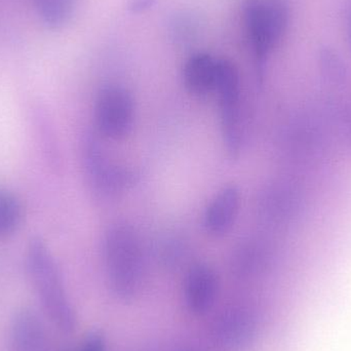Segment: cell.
<instances>
[{
	"label": "cell",
	"mask_w": 351,
	"mask_h": 351,
	"mask_svg": "<svg viewBox=\"0 0 351 351\" xmlns=\"http://www.w3.org/2000/svg\"><path fill=\"white\" fill-rule=\"evenodd\" d=\"M26 268L35 292L51 323L63 333L77 325L75 309L68 297L55 257L41 237H33L26 251Z\"/></svg>",
	"instance_id": "6da1fadb"
},
{
	"label": "cell",
	"mask_w": 351,
	"mask_h": 351,
	"mask_svg": "<svg viewBox=\"0 0 351 351\" xmlns=\"http://www.w3.org/2000/svg\"><path fill=\"white\" fill-rule=\"evenodd\" d=\"M107 284L111 294L123 303L132 302L141 290L143 278L141 245L127 225L109 229L104 241Z\"/></svg>",
	"instance_id": "7a4b0ae2"
},
{
	"label": "cell",
	"mask_w": 351,
	"mask_h": 351,
	"mask_svg": "<svg viewBox=\"0 0 351 351\" xmlns=\"http://www.w3.org/2000/svg\"><path fill=\"white\" fill-rule=\"evenodd\" d=\"M243 16L256 57L263 62L288 28V3L286 0H247Z\"/></svg>",
	"instance_id": "3957f363"
},
{
	"label": "cell",
	"mask_w": 351,
	"mask_h": 351,
	"mask_svg": "<svg viewBox=\"0 0 351 351\" xmlns=\"http://www.w3.org/2000/svg\"><path fill=\"white\" fill-rule=\"evenodd\" d=\"M259 333V321L255 311L243 305L222 309L213 319L208 338L223 351H243L255 342Z\"/></svg>",
	"instance_id": "277c9868"
},
{
	"label": "cell",
	"mask_w": 351,
	"mask_h": 351,
	"mask_svg": "<svg viewBox=\"0 0 351 351\" xmlns=\"http://www.w3.org/2000/svg\"><path fill=\"white\" fill-rule=\"evenodd\" d=\"M98 131L109 139L125 137L133 128L135 104L129 90L119 86H105L99 93L95 106Z\"/></svg>",
	"instance_id": "5b68a950"
},
{
	"label": "cell",
	"mask_w": 351,
	"mask_h": 351,
	"mask_svg": "<svg viewBox=\"0 0 351 351\" xmlns=\"http://www.w3.org/2000/svg\"><path fill=\"white\" fill-rule=\"evenodd\" d=\"M96 138L88 135L82 143V162L88 185L100 195H112L131 181L132 176L105 158Z\"/></svg>",
	"instance_id": "8992f818"
},
{
	"label": "cell",
	"mask_w": 351,
	"mask_h": 351,
	"mask_svg": "<svg viewBox=\"0 0 351 351\" xmlns=\"http://www.w3.org/2000/svg\"><path fill=\"white\" fill-rule=\"evenodd\" d=\"M220 108L221 128L227 150L237 156L241 150V84L239 78L231 74L222 76L216 90Z\"/></svg>",
	"instance_id": "52a82bcc"
},
{
	"label": "cell",
	"mask_w": 351,
	"mask_h": 351,
	"mask_svg": "<svg viewBox=\"0 0 351 351\" xmlns=\"http://www.w3.org/2000/svg\"><path fill=\"white\" fill-rule=\"evenodd\" d=\"M219 295L216 272L206 264L190 268L184 282L183 299L186 309L194 317H202L212 311Z\"/></svg>",
	"instance_id": "ba28073f"
},
{
	"label": "cell",
	"mask_w": 351,
	"mask_h": 351,
	"mask_svg": "<svg viewBox=\"0 0 351 351\" xmlns=\"http://www.w3.org/2000/svg\"><path fill=\"white\" fill-rule=\"evenodd\" d=\"M10 351H45L47 333L38 315L28 308L21 309L12 317L10 329Z\"/></svg>",
	"instance_id": "9c48e42d"
},
{
	"label": "cell",
	"mask_w": 351,
	"mask_h": 351,
	"mask_svg": "<svg viewBox=\"0 0 351 351\" xmlns=\"http://www.w3.org/2000/svg\"><path fill=\"white\" fill-rule=\"evenodd\" d=\"M241 195L235 186H226L215 195L204 214V227L215 237H222L230 230L239 214Z\"/></svg>",
	"instance_id": "30bf717a"
},
{
	"label": "cell",
	"mask_w": 351,
	"mask_h": 351,
	"mask_svg": "<svg viewBox=\"0 0 351 351\" xmlns=\"http://www.w3.org/2000/svg\"><path fill=\"white\" fill-rule=\"evenodd\" d=\"M218 59L208 53H197L186 62L183 77L186 88L195 96L202 97L215 90Z\"/></svg>",
	"instance_id": "8fae6325"
},
{
	"label": "cell",
	"mask_w": 351,
	"mask_h": 351,
	"mask_svg": "<svg viewBox=\"0 0 351 351\" xmlns=\"http://www.w3.org/2000/svg\"><path fill=\"white\" fill-rule=\"evenodd\" d=\"M37 16L51 30L63 28L74 12L75 0H33Z\"/></svg>",
	"instance_id": "7c38bea8"
},
{
	"label": "cell",
	"mask_w": 351,
	"mask_h": 351,
	"mask_svg": "<svg viewBox=\"0 0 351 351\" xmlns=\"http://www.w3.org/2000/svg\"><path fill=\"white\" fill-rule=\"evenodd\" d=\"M24 218V208L18 196L0 189V239L10 237L20 228Z\"/></svg>",
	"instance_id": "4fadbf2b"
},
{
	"label": "cell",
	"mask_w": 351,
	"mask_h": 351,
	"mask_svg": "<svg viewBox=\"0 0 351 351\" xmlns=\"http://www.w3.org/2000/svg\"><path fill=\"white\" fill-rule=\"evenodd\" d=\"M319 67L322 73L332 82H340L346 75V64L341 58L333 51L326 47L319 53Z\"/></svg>",
	"instance_id": "5bb4252c"
},
{
	"label": "cell",
	"mask_w": 351,
	"mask_h": 351,
	"mask_svg": "<svg viewBox=\"0 0 351 351\" xmlns=\"http://www.w3.org/2000/svg\"><path fill=\"white\" fill-rule=\"evenodd\" d=\"M37 134H38L39 142L43 146V152L47 154V160H49V165L57 168L58 162H59V154H58L57 143H56L55 135H53V130L51 125L47 123V117L43 111L39 112L36 117Z\"/></svg>",
	"instance_id": "9a60e30c"
},
{
	"label": "cell",
	"mask_w": 351,
	"mask_h": 351,
	"mask_svg": "<svg viewBox=\"0 0 351 351\" xmlns=\"http://www.w3.org/2000/svg\"><path fill=\"white\" fill-rule=\"evenodd\" d=\"M77 351H107V340L104 334L99 331L88 334Z\"/></svg>",
	"instance_id": "2e32d148"
},
{
	"label": "cell",
	"mask_w": 351,
	"mask_h": 351,
	"mask_svg": "<svg viewBox=\"0 0 351 351\" xmlns=\"http://www.w3.org/2000/svg\"><path fill=\"white\" fill-rule=\"evenodd\" d=\"M154 0H132L131 10L134 12H141L152 5Z\"/></svg>",
	"instance_id": "e0dca14e"
},
{
	"label": "cell",
	"mask_w": 351,
	"mask_h": 351,
	"mask_svg": "<svg viewBox=\"0 0 351 351\" xmlns=\"http://www.w3.org/2000/svg\"><path fill=\"white\" fill-rule=\"evenodd\" d=\"M346 27H348V38L351 45V1L346 8Z\"/></svg>",
	"instance_id": "ac0fdd59"
},
{
	"label": "cell",
	"mask_w": 351,
	"mask_h": 351,
	"mask_svg": "<svg viewBox=\"0 0 351 351\" xmlns=\"http://www.w3.org/2000/svg\"><path fill=\"white\" fill-rule=\"evenodd\" d=\"M60 351H71L70 350H60Z\"/></svg>",
	"instance_id": "d6986e66"
}]
</instances>
